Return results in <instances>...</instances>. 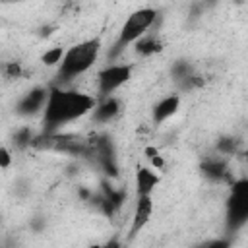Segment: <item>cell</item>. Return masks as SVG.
I'll return each mask as SVG.
<instances>
[{
  "instance_id": "1",
  "label": "cell",
  "mask_w": 248,
  "mask_h": 248,
  "mask_svg": "<svg viewBox=\"0 0 248 248\" xmlns=\"http://www.w3.org/2000/svg\"><path fill=\"white\" fill-rule=\"evenodd\" d=\"M97 105V99L78 89H62L58 85L48 87V97L43 107V124L46 134L58 132L64 124H70L89 114Z\"/></svg>"
},
{
  "instance_id": "2",
  "label": "cell",
  "mask_w": 248,
  "mask_h": 248,
  "mask_svg": "<svg viewBox=\"0 0 248 248\" xmlns=\"http://www.w3.org/2000/svg\"><path fill=\"white\" fill-rule=\"evenodd\" d=\"M101 48H103L101 39H97V37L79 41V43L72 45L70 48H66L62 60L58 64V79L72 81V79L87 74L99 60Z\"/></svg>"
},
{
  "instance_id": "3",
  "label": "cell",
  "mask_w": 248,
  "mask_h": 248,
  "mask_svg": "<svg viewBox=\"0 0 248 248\" xmlns=\"http://www.w3.org/2000/svg\"><path fill=\"white\" fill-rule=\"evenodd\" d=\"M157 19V10L155 8H140V10H134L126 21L122 23L120 27V33H118V39H116V50H122L124 46L136 43L138 39H141L143 35H147L149 27L155 23Z\"/></svg>"
},
{
  "instance_id": "4",
  "label": "cell",
  "mask_w": 248,
  "mask_h": 248,
  "mask_svg": "<svg viewBox=\"0 0 248 248\" xmlns=\"http://www.w3.org/2000/svg\"><path fill=\"white\" fill-rule=\"evenodd\" d=\"M248 217V182L236 180L232 182V190H231V198L227 203V225L229 229L236 231L240 227H244Z\"/></svg>"
},
{
  "instance_id": "5",
  "label": "cell",
  "mask_w": 248,
  "mask_h": 248,
  "mask_svg": "<svg viewBox=\"0 0 248 248\" xmlns=\"http://www.w3.org/2000/svg\"><path fill=\"white\" fill-rule=\"evenodd\" d=\"M132 78L130 64H110L97 74V93L101 97H110L116 89H120Z\"/></svg>"
},
{
  "instance_id": "6",
  "label": "cell",
  "mask_w": 248,
  "mask_h": 248,
  "mask_svg": "<svg viewBox=\"0 0 248 248\" xmlns=\"http://www.w3.org/2000/svg\"><path fill=\"white\" fill-rule=\"evenodd\" d=\"M151 215H153V198L151 196H138L136 205H134V213H132L130 236L138 234L151 221Z\"/></svg>"
},
{
  "instance_id": "7",
  "label": "cell",
  "mask_w": 248,
  "mask_h": 248,
  "mask_svg": "<svg viewBox=\"0 0 248 248\" xmlns=\"http://www.w3.org/2000/svg\"><path fill=\"white\" fill-rule=\"evenodd\" d=\"M46 97H48V87H33L31 91H27L19 103H17V112L23 114V116H29V114H35V112H43V107L46 103Z\"/></svg>"
},
{
  "instance_id": "8",
  "label": "cell",
  "mask_w": 248,
  "mask_h": 248,
  "mask_svg": "<svg viewBox=\"0 0 248 248\" xmlns=\"http://www.w3.org/2000/svg\"><path fill=\"white\" fill-rule=\"evenodd\" d=\"M118 112H120V101L110 95V97H103V101L95 105V108L91 110V116H93L95 122L107 124L112 118H116Z\"/></svg>"
},
{
  "instance_id": "9",
  "label": "cell",
  "mask_w": 248,
  "mask_h": 248,
  "mask_svg": "<svg viewBox=\"0 0 248 248\" xmlns=\"http://www.w3.org/2000/svg\"><path fill=\"white\" fill-rule=\"evenodd\" d=\"M202 172L209 178V180H231V170H229V165L225 159L221 157H207L203 159V163L200 165Z\"/></svg>"
},
{
  "instance_id": "10",
  "label": "cell",
  "mask_w": 248,
  "mask_h": 248,
  "mask_svg": "<svg viewBox=\"0 0 248 248\" xmlns=\"http://www.w3.org/2000/svg\"><path fill=\"white\" fill-rule=\"evenodd\" d=\"M180 108V97L178 95H167L161 101L155 103L153 107V122L155 124H163L165 120H169L170 116H174Z\"/></svg>"
},
{
  "instance_id": "11",
  "label": "cell",
  "mask_w": 248,
  "mask_h": 248,
  "mask_svg": "<svg viewBox=\"0 0 248 248\" xmlns=\"http://www.w3.org/2000/svg\"><path fill=\"white\" fill-rule=\"evenodd\" d=\"M159 184V174L151 167H138L136 169V192L138 196H151L155 186Z\"/></svg>"
},
{
  "instance_id": "12",
  "label": "cell",
  "mask_w": 248,
  "mask_h": 248,
  "mask_svg": "<svg viewBox=\"0 0 248 248\" xmlns=\"http://www.w3.org/2000/svg\"><path fill=\"white\" fill-rule=\"evenodd\" d=\"M134 45H136V52H138L140 56H153V54H159V52L165 48L163 41H161L157 35H143V37L138 39Z\"/></svg>"
},
{
  "instance_id": "13",
  "label": "cell",
  "mask_w": 248,
  "mask_h": 248,
  "mask_svg": "<svg viewBox=\"0 0 248 248\" xmlns=\"http://www.w3.org/2000/svg\"><path fill=\"white\" fill-rule=\"evenodd\" d=\"M194 74V68H192V64L190 62H186V60H178V62H174L172 64V68H170V76H172V79L174 81H182V79H186L188 76H192Z\"/></svg>"
},
{
  "instance_id": "14",
  "label": "cell",
  "mask_w": 248,
  "mask_h": 248,
  "mask_svg": "<svg viewBox=\"0 0 248 248\" xmlns=\"http://www.w3.org/2000/svg\"><path fill=\"white\" fill-rule=\"evenodd\" d=\"M33 140H35V134L31 128H19L16 134H14V145L17 149H25V147H31L33 145Z\"/></svg>"
},
{
  "instance_id": "15",
  "label": "cell",
  "mask_w": 248,
  "mask_h": 248,
  "mask_svg": "<svg viewBox=\"0 0 248 248\" xmlns=\"http://www.w3.org/2000/svg\"><path fill=\"white\" fill-rule=\"evenodd\" d=\"M64 46H52V48H46L45 52H43V56H41V62L45 64V66H48V68H52V66H58L60 64V60H62V56H64Z\"/></svg>"
},
{
  "instance_id": "16",
  "label": "cell",
  "mask_w": 248,
  "mask_h": 248,
  "mask_svg": "<svg viewBox=\"0 0 248 248\" xmlns=\"http://www.w3.org/2000/svg\"><path fill=\"white\" fill-rule=\"evenodd\" d=\"M240 149V141L232 136H227V138H221L217 141V151L221 155H236Z\"/></svg>"
},
{
  "instance_id": "17",
  "label": "cell",
  "mask_w": 248,
  "mask_h": 248,
  "mask_svg": "<svg viewBox=\"0 0 248 248\" xmlns=\"http://www.w3.org/2000/svg\"><path fill=\"white\" fill-rule=\"evenodd\" d=\"M143 155L149 159L151 169H155V170H163V169H165V159H163V155L159 153V149H157V147L147 145V147L143 149Z\"/></svg>"
},
{
  "instance_id": "18",
  "label": "cell",
  "mask_w": 248,
  "mask_h": 248,
  "mask_svg": "<svg viewBox=\"0 0 248 248\" xmlns=\"http://www.w3.org/2000/svg\"><path fill=\"white\" fill-rule=\"evenodd\" d=\"M2 72H4V76L8 79H17V78H23V74H25L19 62H6L4 68H2Z\"/></svg>"
},
{
  "instance_id": "19",
  "label": "cell",
  "mask_w": 248,
  "mask_h": 248,
  "mask_svg": "<svg viewBox=\"0 0 248 248\" xmlns=\"http://www.w3.org/2000/svg\"><path fill=\"white\" fill-rule=\"evenodd\" d=\"M12 167V151L8 147H0V170Z\"/></svg>"
},
{
  "instance_id": "20",
  "label": "cell",
  "mask_w": 248,
  "mask_h": 248,
  "mask_svg": "<svg viewBox=\"0 0 248 248\" xmlns=\"http://www.w3.org/2000/svg\"><path fill=\"white\" fill-rule=\"evenodd\" d=\"M200 248H231V240L229 238H213V240L202 244Z\"/></svg>"
},
{
  "instance_id": "21",
  "label": "cell",
  "mask_w": 248,
  "mask_h": 248,
  "mask_svg": "<svg viewBox=\"0 0 248 248\" xmlns=\"http://www.w3.org/2000/svg\"><path fill=\"white\" fill-rule=\"evenodd\" d=\"M101 248H122V244H120L116 238H112V240H108L107 244H101Z\"/></svg>"
}]
</instances>
